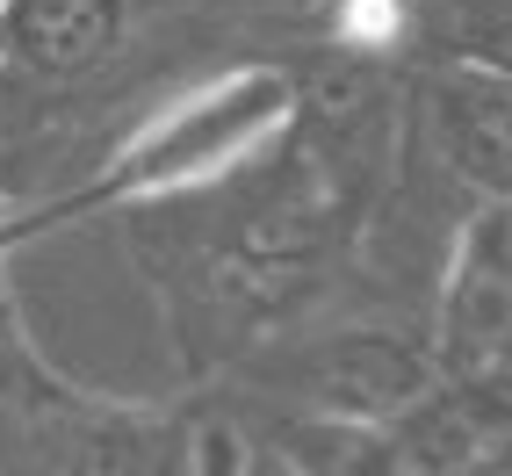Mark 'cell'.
Segmentation results:
<instances>
[{
  "label": "cell",
  "mask_w": 512,
  "mask_h": 476,
  "mask_svg": "<svg viewBox=\"0 0 512 476\" xmlns=\"http://www.w3.org/2000/svg\"><path fill=\"white\" fill-rule=\"evenodd\" d=\"M94 390L65 383L58 368L44 361V347L29 339L22 325V303H15V282H8V246H0V419H37V412H65Z\"/></svg>",
  "instance_id": "cell-7"
},
{
  "label": "cell",
  "mask_w": 512,
  "mask_h": 476,
  "mask_svg": "<svg viewBox=\"0 0 512 476\" xmlns=\"http://www.w3.org/2000/svg\"><path fill=\"white\" fill-rule=\"evenodd\" d=\"M412 130H419V152L433 159V174L469 195V210L512 202V87L498 65L469 51L433 65L419 87Z\"/></svg>",
  "instance_id": "cell-4"
},
{
  "label": "cell",
  "mask_w": 512,
  "mask_h": 476,
  "mask_svg": "<svg viewBox=\"0 0 512 476\" xmlns=\"http://www.w3.org/2000/svg\"><path fill=\"white\" fill-rule=\"evenodd\" d=\"M433 376L476 383L512 376V202L462 210L433 282Z\"/></svg>",
  "instance_id": "cell-3"
},
{
  "label": "cell",
  "mask_w": 512,
  "mask_h": 476,
  "mask_svg": "<svg viewBox=\"0 0 512 476\" xmlns=\"http://www.w3.org/2000/svg\"><path fill=\"white\" fill-rule=\"evenodd\" d=\"M22 87L29 80H15V73H0V166H8L29 138H37V123H29V101H22Z\"/></svg>",
  "instance_id": "cell-9"
},
{
  "label": "cell",
  "mask_w": 512,
  "mask_h": 476,
  "mask_svg": "<svg viewBox=\"0 0 512 476\" xmlns=\"http://www.w3.org/2000/svg\"><path fill=\"white\" fill-rule=\"evenodd\" d=\"M469 58H484V65H498L505 73V87H512V22H498L484 44H469Z\"/></svg>",
  "instance_id": "cell-10"
},
{
  "label": "cell",
  "mask_w": 512,
  "mask_h": 476,
  "mask_svg": "<svg viewBox=\"0 0 512 476\" xmlns=\"http://www.w3.org/2000/svg\"><path fill=\"white\" fill-rule=\"evenodd\" d=\"M260 448H275L296 476H404V440L397 426H354V419H296L267 412Z\"/></svg>",
  "instance_id": "cell-6"
},
{
  "label": "cell",
  "mask_w": 512,
  "mask_h": 476,
  "mask_svg": "<svg viewBox=\"0 0 512 476\" xmlns=\"http://www.w3.org/2000/svg\"><path fill=\"white\" fill-rule=\"evenodd\" d=\"M246 476H296V469H289L275 448H260V440H253V462H246Z\"/></svg>",
  "instance_id": "cell-11"
},
{
  "label": "cell",
  "mask_w": 512,
  "mask_h": 476,
  "mask_svg": "<svg viewBox=\"0 0 512 476\" xmlns=\"http://www.w3.org/2000/svg\"><path fill=\"white\" fill-rule=\"evenodd\" d=\"M303 109V87L282 65H224V73L195 80L181 94H166L152 116H138L116 138V152H101V166L58 195L37 217H0V246H15L29 231L101 217V210H152V202H188V195H217L238 181L246 166H260Z\"/></svg>",
  "instance_id": "cell-1"
},
{
  "label": "cell",
  "mask_w": 512,
  "mask_h": 476,
  "mask_svg": "<svg viewBox=\"0 0 512 476\" xmlns=\"http://www.w3.org/2000/svg\"><path fill=\"white\" fill-rule=\"evenodd\" d=\"M332 22L347 51H390L404 37V0H339Z\"/></svg>",
  "instance_id": "cell-8"
},
{
  "label": "cell",
  "mask_w": 512,
  "mask_h": 476,
  "mask_svg": "<svg viewBox=\"0 0 512 476\" xmlns=\"http://www.w3.org/2000/svg\"><path fill=\"white\" fill-rule=\"evenodd\" d=\"M246 383H253V397L267 412L397 426L433 397L440 376H433V332L426 325L354 311V318L282 332L267 354H253Z\"/></svg>",
  "instance_id": "cell-2"
},
{
  "label": "cell",
  "mask_w": 512,
  "mask_h": 476,
  "mask_svg": "<svg viewBox=\"0 0 512 476\" xmlns=\"http://www.w3.org/2000/svg\"><path fill=\"white\" fill-rule=\"evenodd\" d=\"M159 0H0V73L29 87H80L152 29Z\"/></svg>",
  "instance_id": "cell-5"
}]
</instances>
